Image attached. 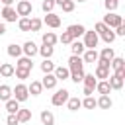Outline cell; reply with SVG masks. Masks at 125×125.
<instances>
[{
  "mask_svg": "<svg viewBox=\"0 0 125 125\" xmlns=\"http://www.w3.org/2000/svg\"><path fill=\"white\" fill-rule=\"evenodd\" d=\"M98 55H100V59L109 61V62H111V59L115 57V53H113V49H111V47H104V49H102V53H98Z\"/></svg>",
  "mask_w": 125,
  "mask_h": 125,
  "instance_id": "83f0119b",
  "label": "cell"
},
{
  "mask_svg": "<svg viewBox=\"0 0 125 125\" xmlns=\"http://www.w3.org/2000/svg\"><path fill=\"white\" fill-rule=\"evenodd\" d=\"M39 117H41V123H43V125H55V115H53L51 111H47V109H43Z\"/></svg>",
  "mask_w": 125,
  "mask_h": 125,
  "instance_id": "44dd1931",
  "label": "cell"
},
{
  "mask_svg": "<svg viewBox=\"0 0 125 125\" xmlns=\"http://www.w3.org/2000/svg\"><path fill=\"white\" fill-rule=\"evenodd\" d=\"M82 107H86V109H94V107H96V100H94L92 96H86V98L82 100Z\"/></svg>",
  "mask_w": 125,
  "mask_h": 125,
  "instance_id": "836d02e7",
  "label": "cell"
},
{
  "mask_svg": "<svg viewBox=\"0 0 125 125\" xmlns=\"http://www.w3.org/2000/svg\"><path fill=\"white\" fill-rule=\"evenodd\" d=\"M107 82H109V88H111V90H121V88H123V78L117 76V74H111Z\"/></svg>",
  "mask_w": 125,
  "mask_h": 125,
  "instance_id": "e0dca14e",
  "label": "cell"
},
{
  "mask_svg": "<svg viewBox=\"0 0 125 125\" xmlns=\"http://www.w3.org/2000/svg\"><path fill=\"white\" fill-rule=\"evenodd\" d=\"M12 94H14V100H16V102H25V100L29 98V92H27V86H25V84H18V86L12 90Z\"/></svg>",
  "mask_w": 125,
  "mask_h": 125,
  "instance_id": "277c9868",
  "label": "cell"
},
{
  "mask_svg": "<svg viewBox=\"0 0 125 125\" xmlns=\"http://www.w3.org/2000/svg\"><path fill=\"white\" fill-rule=\"evenodd\" d=\"M113 105L111 98L109 96H100V100H96V107H102V109H109Z\"/></svg>",
  "mask_w": 125,
  "mask_h": 125,
  "instance_id": "d6986e66",
  "label": "cell"
},
{
  "mask_svg": "<svg viewBox=\"0 0 125 125\" xmlns=\"http://www.w3.org/2000/svg\"><path fill=\"white\" fill-rule=\"evenodd\" d=\"M61 8H62V12H72L74 10V0H64L61 4Z\"/></svg>",
  "mask_w": 125,
  "mask_h": 125,
  "instance_id": "7bdbcfd3",
  "label": "cell"
},
{
  "mask_svg": "<svg viewBox=\"0 0 125 125\" xmlns=\"http://www.w3.org/2000/svg\"><path fill=\"white\" fill-rule=\"evenodd\" d=\"M41 90H43V86H41V82H37V80H31V84L27 86V92H29L31 96H39Z\"/></svg>",
  "mask_w": 125,
  "mask_h": 125,
  "instance_id": "603a6c76",
  "label": "cell"
},
{
  "mask_svg": "<svg viewBox=\"0 0 125 125\" xmlns=\"http://www.w3.org/2000/svg\"><path fill=\"white\" fill-rule=\"evenodd\" d=\"M84 88H90V90H94L96 88V84H98V80H96V76L94 74H84Z\"/></svg>",
  "mask_w": 125,
  "mask_h": 125,
  "instance_id": "4316f807",
  "label": "cell"
},
{
  "mask_svg": "<svg viewBox=\"0 0 125 125\" xmlns=\"http://www.w3.org/2000/svg\"><path fill=\"white\" fill-rule=\"evenodd\" d=\"M31 12H33V6H31L29 0H20L18 2V6H16V14L18 16L27 18V16H31Z\"/></svg>",
  "mask_w": 125,
  "mask_h": 125,
  "instance_id": "7a4b0ae2",
  "label": "cell"
},
{
  "mask_svg": "<svg viewBox=\"0 0 125 125\" xmlns=\"http://www.w3.org/2000/svg\"><path fill=\"white\" fill-rule=\"evenodd\" d=\"M70 72H80L82 68H84V61H82V57H76V55H70V59H68V66H66Z\"/></svg>",
  "mask_w": 125,
  "mask_h": 125,
  "instance_id": "8992f818",
  "label": "cell"
},
{
  "mask_svg": "<svg viewBox=\"0 0 125 125\" xmlns=\"http://www.w3.org/2000/svg\"><path fill=\"white\" fill-rule=\"evenodd\" d=\"M43 45H51V47H55V43L59 41V37L53 33V31H47V33H43Z\"/></svg>",
  "mask_w": 125,
  "mask_h": 125,
  "instance_id": "ffe728a7",
  "label": "cell"
},
{
  "mask_svg": "<svg viewBox=\"0 0 125 125\" xmlns=\"http://www.w3.org/2000/svg\"><path fill=\"white\" fill-rule=\"evenodd\" d=\"M57 82H59V80H57V78H55V74L51 72V74H45V76H43L41 86H43V88H47V90H53V88L57 86Z\"/></svg>",
  "mask_w": 125,
  "mask_h": 125,
  "instance_id": "30bf717a",
  "label": "cell"
},
{
  "mask_svg": "<svg viewBox=\"0 0 125 125\" xmlns=\"http://www.w3.org/2000/svg\"><path fill=\"white\" fill-rule=\"evenodd\" d=\"M96 90H98V94L100 96H109V82L107 80H100L98 84H96Z\"/></svg>",
  "mask_w": 125,
  "mask_h": 125,
  "instance_id": "ac0fdd59",
  "label": "cell"
},
{
  "mask_svg": "<svg viewBox=\"0 0 125 125\" xmlns=\"http://www.w3.org/2000/svg\"><path fill=\"white\" fill-rule=\"evenodd\" d=\"M4 33H6V25H4V23H0V35H4Z\"/></svg>",
  "mask_w": 125,
  "mask_h": 125,
  "instance_id": "681fc988",
  "label": "cell"
},
{
  "mask_svg": "<svg viewBox=\"0 0 125 125\" xmlns=\"http://www.w3.org/2000/svg\"><path fill=\"white\" fill-rule=\"evenodd\" d=\"M41 70H43V74H51V72L55 70V64L51 62V59H43V62H41Z\"/></svg>",
  "mask_w": 125,
  "mask_h": 125,
  "instance_id": "f546056e",
  "label": "cell"
},
{
  "mask_svg": "<svg viewBox=\"0 0 125 125\" xmlns=\"http://www.w3.org/2000/svg\"><path fill=\"white\" fill-rule=\"evenodd\" d=\"M16 117H18V123H25V121H29L31 119V111L29 109H18V113H16Z\"/></svg>",
  "mask_w": 125,
  "mask_h": 125,
  "instance_id": "cb8c5ba5",
  "label": "cell"
},
{
  "mask_svg": "<svg viewBox=\"0 0 125 125\" xmlns=\"http://www.w3.org/2000/svg\"><path fill=\"white\" fill-rule=\"evenodd\" d=\"M109 66L113 68V72L123 70V68H125V61H123L121 57H113V59H111V62H109Z\"/></svg>",
  "mask_w": 125,
  "mask_h": 125,
  "instance_id": "7402d4cb",
  "label": "cell"
},
{
  "mask_svg": "<svg viewBox=\"0 0 125 125\" xmlns=\"http://www.w3.org/2000/svg\"><path fill=\"white\" fill-rule=\"evenodd\" d=\"M41 23H43V21H41L39 18H31V20H29V31H39V29H41Z\"/></svg>",
  "mask_w": 125,
  "mask_h": 125,
  "instance_id": "d6a6232c",
  "label": "cell"
},
{
  "mask_svg": "<svg viewBox=\"0 0 125 125\" xmlns=\"http://www.w3.org/2000/svg\"><path fill=\"white\" fill-rule=\"evenodd\" d=\"M68 98H70V96H68V90H64V88H62V90H57V92L53 94V98H51V104H53V105H62V104L68 102Z\"/></svg>",
  "mask_w": 125,
  "mask_h": 125,
  "instance_id": "5b68a950",
  "label": "cell"
},
{
  "mask_svg": "<svg viewBox=\"0 0 125 125\" xmlns=\"http://www.w3.org/2000/svg\"><path fill=\"white\" fill-rule=\"evenodd\" d=\"M0 100H2V102L12 100V88H10L8 84H2V86H0Z\"/></svg>",
  "mask_w": 125,
  "mask_h": 125,
  "instance_id": "d4e9b609",
  "label": "cell"
},
{
  "mask_svg": "<svg viewBox=\"0 0 125 125\" xmlns=\"http://www.w3.org/2000/svg\"><path fill=\"white\" fill-rule=\"evenodd\" d=\"M6 123H8V125H20V123H18V117H16V113H8V117H6Z\"/></svg>",
  "mask_w": 125,
  "mask_h": 125,
  "instance_id": "f6af8a7d",
  "label": "cell"
},
{
  "mask_svg": "<svg viewBox=\"0 0 125 125\" xmlns=\"http://www.w3.org/2000/svg\"><path fill=\"white\" fill-rule=\"evenodd\" d=\"M66 31L70 33V37H72V39H78V37H82V35H84L86 27H84V25H80V23H72V25H68V29H66Z\"/></svg>",
  "mask_w": 125,
  "mask_h": 125,
  "instance_id": "ba28073f",
  "label": "cell"
},
{
  "mask_svg": "<svg viewBox=\"0 0 125 125\" xmlns=\"http://www.w3.org/2000/svg\"><path fill=\"white\" fill-rule=\"evenodd\" d=\"M0 2H4L6 6H12V2H14V0H0Z\"/></svg>",
  "mask_w": 125,
  "mask_h": 125,
  "instance_id": "f907efd6",
  "label": "cell"
},
{
  "mask_svg": "<svg viewBox=\"0 0 125 125\" xmlns=\"http://www.w3.org/2000/svg\"><path fill=\"white\" fill-rule=\"evenodd\" d=\"M115 2H119V0H115Z\"/></svg>",
  "mask_w": 125,
  "mask_h": 125,
  "instance_id": "db71d44e",
  "label": "cell"
},
{
  "mask_svg": "<svg viewBox=\"0 0 125 125\" xmlns=\"http://www.w3.org/2000/svg\"><path fill=\"white\" fill-rule=\"evenodd\" d=\"M98 41H100V37H98V33L92 29V31H84V47L86 49H96V45H98Z\"/></svg>",
  "mask_w": 125,
  "mask_h": 125,
  "instance_id": "3957f363",
  "label": "cell"
},
{
  "mask_svg": "<svg viewBox=\"0 0 125 125\" xmlns=\"http://www.w3.org/2000/svg\"><path fill=\"white\" fill-rule=\"evenodd\" d=\"M6 51H8V55H10V57H16V59H18V57H21V47H20V45H16V43L8 45V49H6Z\"/></svg>",
  "mask_w": 125,
  "mask_h": 125,
  "instance_id": "f1b7e54d",
  "label": "cell"
},
{
  "mask_svg": "<svg viewBox=\"0 0 125 125\" xmlns=\"http://www.w3.org/2000/svg\"><path fill=\"white\" fill-rule=\"evenodd\" d=\"M107 29H109V27H107V25H104V23H102V21H98V23H96V25H94V31H96V33H98V37H100V35H102V33H105V31H107Z\"/></svg>",
  "mask_w": 125,
  "mask_h": 125,
  "instance_id": "b9f144b4",
  "label": "cell"
},
{
  "mask_svg": "<svg viewBox=\"0 0 125 125\" xmlns=\"http://www.w3.org/2000/svg\"><path fill=\"white\" fill-rule=\"evenodd\" d=\"M94 94V90H90V88H84V96H92Z\"/></svg>",
  "mask_w": 125,
  "mask_h": 125,
  "instance_id": "c3c4849f",
  "label": "cell"
},
{
  "mask_svg": "<svg viewBox=\"0 0 125 125\" xmlns=\"http://www.w3.org/2000/svg\"><path fill=\"white\" fill-rule=\"evenodd\" d=\"M62 2H64V0H55V4H59V6H61Z\"/></svg>",
  "mask_w": 125,
  "mask_h": 125,
  "instance_id": "816d5d0a",
  "label": "cell"
},
{
  "mask_svg": "<svg viewBox=\"0 0 125 125\" xmlns=\"http://www.w3.org/2000/svg\"><path fill=\"white\" fill-rule=\"evenodd\" d=\"M16 68H23V70H31L33 68V62L29 57H20L18 62H16Z\"/></svg>",
  "mask_w": 125,
  "mask_h": 125,
  "instance_id": "9a60e30c",
  "label": "cell"
},
{
  "mask_svg": "<svg viewBox=\"0 0 125 125\" xmlns=\"http://www.w3.org/2000/svg\"><path fill=\"white\" fill-rule=\"evenodd\" d=\"M53 74H55L57 80H66V78H70V70H68L66 66H55Z\"/></svg>",
  "mask_w": 125,
  "mask_h": 125,
  "instance_id": "4fadbf2b",
  "label": "cell"
},
{
  "mask_svg": "<svg viewBox=\"0 0 125 125\" xmlns=\"http://www.w3.org/2000/svg\"><path fill=\"white\" fill-rule=\"evenodd\" d=\"M37 51H39V47L33 43V41H25L23 43V47H21V53H25V57H33V55H37Z\"/></svg>",
  "mask_w": 125,
  "mask_h": 125,
  "instance_id": "9c48e42d",
  "label": "cell"
},
{
  "mask_svg": "<svg viewBox=\"0 0 125 125\" xmlns=\"http://www.w3.org/2000/svg\"><path fill=\"white\" fill-rule=\"evenodd\" d=\"M66 105H68V109H70V111H76L78 107H82V100H78V98H68Z\"/></svg>",
  "mask_w": 125,
  "mask_h": 125,
  "instance_id": "4dcf8cb0",
  "label": "cell"
},
{
  "mask_svg": "<svg viewBox=\"0 0 125 125\" xmlns=\"http://www.w3.org/2000/svg\"><path fill=\"white\" fill-rule=\"evenodd\" d=\"M96 62H98V66H102V68H107V70H109V61H104V59H98Z\"/></svg>",
  "mask_w": 125,
  "mask_h": 125,
  "instance_id": "7dc6e473",
  "label": "cell"
},
{
  "mask_svg": "<svg viewBox=\"0 0 125 125\" xmlns=\"http://www.w3.org/2000/svg\"><path fill=\"white\" fill-rule=\"evenodd\" d=\"M70 80H72L74 84L82 82V80H84V70H80V72H70Z\"/></svg>",
  "mask_w": 125,
  "mask_h": 125,
  "instance_id": "ab89813d",
  "label": "cell"
},
{
  "mask_svg": "<svg viewBox=\"0 0 125 125\" xmlns=\"http://www.w3.org/2000/svg\"><path fill=\"white\" fill-rule=\"evenodd\" d=\"M18 27H20L21 31H29V18H20Z\"/></svg>",
  "mask_w": 125,
  "mask_h": 125,
  "instance_id": "f35d334b",
  "label": "cell"
},
{
  "mask_svg": "<svg viewBox=\"0 0 125 125\" xmlns=\"http://www.w3.org/2000/svg\"><path fill=\"white\" fill-rule=\"evenodd\" d=\"M100 37H102V39H104V41H105V43H107V45H109V43H113V41H115V33H113V31H111V29H107V31H105V33H102V35H100Z\"/></svg>",
  "mask_w": 125,
  "mask_h": 125,
  "instance_id": "e575fe53",
  "label": "cell"
},
{
  "mask_svg": "<svg viewBox=\"0 0 125 125\" xmlns=\"http://www.w3.org/2000/svg\"><path fill=\"white\" fill-rule=\"evenodd\" d=\"M59 41H61V43H64V45H66V43H72V41H74V39H72V37H70V33H68V31H62V35H61V37H59Z\"/></svg>",
  "mask_w": 125,
  "mask_h": 125,
  "instance_id": "ee69618b",
  "label": "cell"
},
{
  "mask_svg": "<svg viewBox=\"0 0 125 125\" xmlns=\"http://www.w3.org/2000/svg\"><path fill=\"white\" fill-rule=\"evenodd\" d=\"M41 8H43V12H45V14H49V12H53V8H55V0H43V4H41Z\"/></svg>",
  "mask_w": 125,
  "mask_h": 125,
  "instance_id": "74e56055",
  "label": "cell"
},
{
  "mask_svg": "<svg viewBox=\"0 0 125 125\" xmlns=\"http://www.w3.org/2000/svg\"><path fill=\"white\" fill-rule=\"evenodd\" d=\"M76 2H84V0H76Z\"/></svg>",
  "mask_w": 125,
  "mask_h": 125,
  "instance_id": "f5cc1de1",
  "label": "cell"
},
{
  "mask_svg": "<svg viewBox=\"0 0 125 125\" xmlns=\"http://www.w3.org/2000/svg\"><path fill=\"white\" fill-rule=\"evenodd\" d=\"M43 59H51L53 57V53H55V47H51V45H43V47H39V51H37Z\"/></svg>",
  "mask_w": 125,
  "mask_h": 125,
  "instance_id": "484cf974",
  "label": "cell"
},
{
  "mask_svg": "<svg viewBox=\"0 0 125 125\" xmlns=\"http://www.w3.org/2000/svg\"><path fill=\"white\" fill-rule=\"evenodd\" d=\"M104 6H105V10H107V12H115V10H117V6H119V2H115V0H105V2H104Z\"/></svg>",
  "mask_w": 125,
  "mask_h": 125,
  "instance_id": "60d3db41",
  "label": "cell"
},
{
  "mask_svg": "<svg viewBox=\"0 0 125 125\" xmlns=\"http://www.w3.org/2000/svg\"><path fill=\"white\" fill-rule=\"evenodd\" d=\"M82 55H84V57H82V61H84V62H92V64L100 59V55H98V51H96V49H86Z\"/></svg>",
  "mask_w": 125,
  "mask_h": 125,
  "instance_id": "7c38bea8",
  "label": "cell"
},
{
  "mask_svg": "<svg viewBox=\"0 0 125 125\" xmlns=\"http://www.w3.org/2000/svg\"><path fill=\"white\" fill-rule=\"evenodd\" d=\"M6 109H8V113H18V109H20V102H16V100H8V102H6Z\"/></svg>",
  "mask_w": 125,
  "mask_h": 125,
  "instance_id": "1f68e13d",
  "label": "cell"
},
{
  "mask_svg": "<svg viewBox=\"0 0 125 125\" xmlns=\"http://www.w3.org/2000/svg\"><path fill=\"white\" fill-rule=\"evenodd\" d=\"M14 70H16V66H14V64H10V62H2V64H0V74H2L4 78L14 76Z\"/></svg>",
  "mask_w": 125,
  "mask_h": 125,
  "instance_id": "2e32d148",
  "label": "cell"
},
{
  "mask_svg": "<svg viewBox=\"0 0 125 125\" xmlns=\"http://www.w3.org/2000/svg\"><path fill=\"white\" fill-rule=\"evenodd\" d=\"M113 33H115V37H117V35H125V25H123V23H121V25H117Z\"/></svg>",
  "mask_w": 125,
  "mask_h": 125,
  "instance_id": "bcb514c9",
  "label": "cell"
},
{
  "mask_svg": "<svg viewBox=\"0 0 125 125\" xmlns=\"http://www.w3.org/2000/svg\"><path fill=\"white\" fill-rule=\"evenodd\" d=\"M96 78H102V80L109 78V70L107 68H102V66H96Z\"/></svg>",
  "mask_w": 125,
  "mask_h": 125,
  "instance_id": "d590c367",
  "label": "cell"
},
{
  "mask_svg": "<svg viewBox=\"0 0 125 125\" xmlns=\"http://www.w3.org/2000/svg\"><path fill=\"white\" fill-rule=\"evenodd\" d=\"M0 14H2V18H4L6 21H16V18H18V14H16V10H14L12 6H4Z\"/></svg>",
  "mask_w": 125,
  "mask_h": 125,
  "instance_id": "8fae6325",
  "label": "cell"
},
{
  "mask_svg": "<svg viewBox=\"0 0 125 125\" xmlns=\"http://www.w3.org/2000/svg\"><path fill=\"white\" fill-rule=\"evenodd\" d=\"M70 51H72V55H76V57H80L84 51H86V47H84V43L82 41H78V39H74L72 43H70Z\"/></svg>",
  "mask_w": 125,
  "mask_h": 125,
  "instance_id": "5bb4252c",
  "label": "cell"
},
{
  "mask_svg": "<svg viewBox=\"0 0 125 125\" xmlns=\"http://www.w3.org/2000/svg\"><path fill=\"white\" fill-rule=\"evenodd\" d=\"M43 23H47L49 27H59V25H61V16L55 14V12H49V14L43 18Z\"/></svg>",
  "mask_w": 125,
  "mask_h": 125,
  "instance_id": "52a82bcc",
  "label": "cell"
},
{
  "mask_svg": "<svg viewBox=\"0 0 125 125\" xmlns=\"http://www.w3.org/2000/svg\"><path fill=\"white\" fill-rule=\"evenodd\" d=\"M102 23L111 29V27L121 25V23H123V18H121L119 14H115V12H107V16H104V21H102Z\"/></svg>",
  "mask_w": 125,
  "mask_h": 125,
  "instance_id": "6da1fadb",
  "label": "cell"
},
{
  "mask_svg": "<svg viewBox=\"0 0 125 125\" xmlns=\"http://www.w3.org/2000/svg\"><path fill=\"white\" fill-rule=\"evenodd\" d=\"M14 74L20 78V80H25V78H29V74H31V70H23V68H16L14 70Z\"/></svg>",
  "mask_w": 125,
  "mask_h": 125,
  "instance_id": "8d00e7d4",
  "label": "cell"
}]
</instances>
